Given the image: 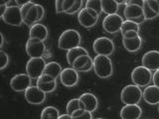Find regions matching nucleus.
<instances>
[{
    "label": "nucleus",
    "instance_id": "obj_1",
    "mask_svg": "<svg viewBox=\"0 0 159 119\" xmlns=\"http://www.w3.org/2000/svg\"><path fill=\"white\" fill-rule=\"evenodd\" d=\"M82 38L77 30L68 29L64 31L58 40V47L59 49L64 50V51H69V50L79 47L81 44Z\"/></svg>",
    "mask_w": 159,
    "mask_h": 119
},
{
    "label": "nucleus",
    "instance_id": "obj_2",
    "mask_svg": "<svg viewBox=\"0 0 159 119\" xmlns=\"http://www.w3.org/2000/svg\"><path fill=\"white\" fill-rule=\"evenodd\" d=\"M93 72L99 78H107L113 73L112 62L107 56L97 55L93 59Z\"/></svg>",
    "mask_w": 159,
    "mask_h": 119
},
{
    "label": "nucleus",
    "instance_id": "obj_3",
    "mask_svg": "<svg viewBox=\"0 0 159 119\" xmlns=\"http://www.w3.org/2000/svg\"><path fill=\"white\" fill-rule=\"evenodd\" d=\"M143 98V91L136 84H128L124 86L120 93V99L124 105L126 104H138Z\"/></svg>",
    "mask_w": 159,
    "mask_h": 119
},
{
    "label": "nucleus",
    "instance_id": "obj_4",
    "mask_svg": "<svg viewBox=\"0 0 159 119\" xmlns=\"http://www.w3.org/2000/svg\"><path fill=\"white\" fill-rule=\"evenodd\" d=\"M153 74L150 69L143 66L136 67L131 73V81L134 84L139 87L148 86V84L152 82Z\"/></svg>",
    "mask_w": 159,
    "mask_h": 119
},
{
    "label": "nucleus",
    "instance_id": "obj_5",
    "mask_svg": "<svg viewBox=\"0 0 159 119\" xmlns=\"http://www.w3.org/2000/svg\"><path fill=\"white\" fill-rule=\"evenodd\" d=\"M46 64L44 58H30L26 64V73L32 79H38L44 73Z\"/></svg>",
    "mask_w": 159,
    "mask_h": 119
},
{
    "label": "nucleus",
    "instance_id": "obj_6",
    "mask_svg": "<svg viewBox=\"0 0 159 119\" xmlns=\"http://www.w3.org/2000/svg\"><path fill=\"white\" fill-rule=\"evenodd\" d=\"M3 21L11 26L19 27L23 23V16L21 13V7L18 5H12V6H7L5 13L1 16Z\"/></svg>",
    "mask_w": 159,
    "mask_h": 119
},
{
    "label": "nucleus",
    "instance_id": "obj_7",
    "mask_svg": "<svg viewBox=\"0 0 159 119\" xmlns=\"http://www.w3.org/2000/svg\"><path fill=\"white\" fill-rule=\"evenodd\" d=\"M93 49L97 55L109 57L114 51V44L112 40L107 37H99L94 40Z\"/></svg>",
    "mask_w": 159,
    "mask_h": 119
},
{
    "label": "nucleus",
    "instance_id": "obj_8",
    "mask_svg": "<svg viewBox=\"0 0 159 119\" xmlns=\"http://www.w3.org/2000/svg\"><path fill=\"white\" fill-rule=\"evenodd\" d=\"M123 21L124 20H122L121 16L117 13L107 15L102 21V28L108 34L117 33L120 31Z\"/></svg>",
    "mask_w": 159,
    "mask_h": 119
},
{
    "label": "nucleus",
    "instance_id": "obj_9",
    "mask_svg": "<svg viewBox=\"0 0 159 119\" xmlns=\"http://www.w3.org/2000/svg\"><path fill=\"white\" fill-rule=\"evenodd\" d=\"M25 50L30 58H43L45 52H46V45L41 40L29 38Z\"/></svg>",
    "mask_w": 159,
    "mask_h": 119
},
{
    "label": "nucleus",
    "instance_id": "obj_10",
    "mask_svg": "<svg viewBox=\"0 0 159 119\" xmlns=\"http://www.w3.org/2000/svg\"><path fill=\"white\" fill-rule=\"evenodd\" d=\"M45 16V9L41 4L35 3V5L30 8L27 15L25 16L23 23L27 26H33L34 24L39 23Z\"/></svg>",
    "mask_w": 159,
    "mask_h": 119
},
{
    "label": "nucleus",
    "instance_id": "obj_11",
    "mask_svg": "<svg viewBox=\"0 0 159 119\" xmlns=\"http://www.w3.org/2000/svg\"><path fill=\"white\" fill-rule=\"evenodd\" d=\"M46 92H44L37 86H31L24 92V96L28 103L33 104V105H39L46 100Z\"/></svg>",
    "mask_w": 159,
    "mask_h": 119
},
{
    "label": "nucleus",
    "instance_id": "obj_12",
    "mask_svg": "<svg viewBox=\"0 0 159 119\" xmlns=\"http://www.w3.org/2000/svg\"><path fill=\"white\" fill-rule=\"evenodd\" d=\"M32 78L27 73H18L10 81V86L16 92H25L28 87L31 86Z\"/></svg>",
    "mask_w": 159,
    "mask_h": 119
},
{
    "label": "nucleus",
    "instance_id": "obj_13",
    "mask_svg": "<svg viewBox=\"0 0 159 119\" xmlns=\"http://www.w3.org/2000/svg\"><path fill=\"white\" fill-rule=\"evenodd\" d=\"M60 81H61L63 86L66 87L76 86L80 81L79 72L72 67L64 68L61 73V76H60Z\"/></svg>",
    "mask_w": 159,
    "mask_h": 119
},
{
    "label": "nucleus",
    "instance_id": "obj_14",
    "mask_svg": "<svg viewBox=\"0 0 159 119\" xmlns=\"http://www.w3.org/2000/svg\"><path fill=\"white\" fill-rule=\"evenodd\" d=\"M142 66L147 68L150 71H157L159 69V51H149L145 53L142 57Z\"/></svg>",
    "mask_w": 159,
    "mask_h": 119
},
{
    "label": "nucleus",
    "instance_id": "obj_15",
    "mask_svg": "<svg viewBox=\"0 0 159 119\" xmlns=\"http://www.w3.org/2000/svg\"><path fill=\"white\" fill-rule=\"evenodd\" d=\"M142 114V109L138 104H126L124 105L119 115L121 119H139Z\"/></svg>",
    "mask_w": 159,
    "mask_h": 119
},
{
    "label": "nucleus",
    "instance_id": "obj_16",
    "mask_svg": "<svg viewBox=\"0 0 159 119\" xmlns=\"http://www.w3.org/2000/svg\"><path fill=\"white\" fill-rule=\"evenodd\" d=\"M49 36L48 28L41 23L34 24L30 27L29 30V38L30 39H38L41 41H46Z\"/></svg>",
    "mask_w": 159,
    "mask_h": 119
},
{
    "label": "nucleus",
    "instance_id": "obj_17",
    "mask_svg": "<svg viewBox=\"0 0 159 119\" xmlns=\"http://www.w3.org/2000/svg\"><path fill=\"white\" fill-rule=\"evenodd\" d=\"M98 18L93 17V15L89 13L88 9L86 7L82 9L81 11L78 13V21L80 25H82L83 27L87 29L93 28V26H96L98 23Z\"/></svg>",
    "mask_w": 159,
    "mask_h": 119
},
{
    "label": "nucleus",
    "instance_id": "obj_18",
    "mask_svg": "<svg viewBox=\"0 0 159 119\" xmlns=\"http://www.w3.org/2000/svg\"><path fill=\"white\" fill-rule=\"evenodd\" d=\"M143 99L150 105L159 104V87L156 86H148L143 90Z\"/></svg>",
    "mask_w": 159,
    "mask_h": 119
},
{
    "label": "nucleus",
    "instance_id": "obj_19",
    "mask_svg": "<svg viewBox=\"0 0 159 119\" xmlns=\"http://www.w3.org/2000/svg\"><path fill=\"white\" fill-rule=\"evenodd\" d=\"M81 100L83 101V103L84 104V109L89 112H93L96 111L98 109V97L94 95V94L91 93V92H86V93H83L81 96Z\"/></svg>",
    "mask_w": 159,
    "mask_h": 119
},
{
    "label": "nucleus",
    "instance_id": "obj_20",
    "mask_svg": "<svg viewBox=\"0 0 159 119\" xmlns=\"http://www.w3.org/2000/svg\"><path fill=\"white\" fill-rule=\"evenodd\" d=\"M125 20H132L143 16V8L135 4H125L123 10Z\"/></svg>",
    "mask_w": 159,
    "mask_h": 119
},
{
    "label": "nucleus",
    "instance_id": "obj_21",
    "mask_svg": "<svg viewBox=\"0 0 159 119\" xmlns=\"http://www.w3.org/2000/svg\"><path fill=\"white\" fill-rule=\"evenodd\" d=\"M122 44H123V47L125 48L127 52L135 53L141 48L142 39L140 36H138L136 38H132V39L122 38Z\"/></svg>",
    "mask_w": 159,
    "mask_h": 119
},
{
    "label": "nucleus",
    "instance_id": "obj_22",
    "mask_svg": "<svg viewBox=\"0 0 159 119\" xmlns=\"http://www.w3.org/2000/svg\"><path fill=\"white\" fill-rule=\"evenodd\" d=\"M63 71V68L61 67V64L57 62H50L46 64V68L44 69V73L51 76L55 79H57L61 76V73Z\"/></svg>",
    "mask_w": 159,
    "mask_h": 119
},
{
    "label": "nucleus",
    "instance_id": "obj_23",
    "mask_svg": "<svg viewBox=\"0 0 159 119\" xmlns=\"http://www.w3.org/2000/svg\"><path fill=\"white\" fill-rule=\"evenodd\" d=\"M82 55H89V52L86 49L81 47V46L69 50V51H67V56H66L68 64L72 67L73 63L75 62V60H76L77 58H79L80 56H82Z\"/></svg>",
    "mask_w": 159,
    "mask_h": 119
},
{
    "label": "nucleus",
    "instance_id": "obj_24",
    "mask_svg": "<svg viewBox=\"0 0 159 119\" xmlns=\"http://www.w3.org/2000/svg\"><path fill=\"white\" fill-rule=\"evenodd\" d=\"M102 6L103 13H106L107 15H111L117 13L119 4L116 0H102Z\"/></svg>",
    "mask_w": 159,
    "mask_h": 119
},
{
    "label": "nucleus",
    "instance_id": "obj_25",
    "mask_svg": "<svg viewBox=\"0 0 159 119\" xmlns=\"http://www.w3.org/2000/svg\"><path fill=\"white\" fill-rule=\"evenodd\" d=\"M93 59L91 58L89 54V55H82V56H80L79 58H77L76 60H75L72 68H74L76 71L80 72V69L83 68L84 67H86L87 64L93 63Z\"/></svg>",
    "mask_w": 159,
    "mask_h": 119
},
{
    "label": "nucleus",
    "instance_id": "obj_26",
    "mask_svg": "<svg viewBox=\"0 0 159 119\" xmlns=\"http://www.w3.org/2000/svg\"><path fill=\"white\" fill-rule=\"evenodd\" d=\"M60 115L61 114H60L58 108L55 106H47L42 110L40 119H59Z\"/></svg>",
    "mask_w": 159,
    "mask_h": 119
},
{
    "label": "nucleus",
    "instance_id": "obj_27",
    "mask_svg": "<svg viewBox=\"0 0 159 119\" xmlns=\"http://www.w3.org/2000/svg\"><path fill=\"white\" fill-rule=\"evenodd\" d=\"M79 109H84V104L81 100V98L71 99V100L68 102L67 107H66L67 113L70 114V115H72L75 111L79 110Z\"/></svg>",
    "mask_w": 159,
    "mask_h": 119
},
{
    "label": "nucleus",
    "instance_id": "obj_28",
    "mask_svg": "<svg viewBox=\"0 0 159 119\" xmlns=\"http://www.w3.org/2000/svg\"><path fill=\"white\" fill-rule=\"evenodd\" d=\"M139 29H140L139 28V24L131 21V20H124L123 23H122L121 29H120V33H121V35H124L128 31L139 32Z\"/></svg>",
    "mask_w": 159,
    "mask_h": 119
},
{
    "label": "nucleus",
    "instance_id": "obj_29",
    "mask_svg": "<svg viewBox=\"0 0 159 119\" xmlns=\"http://www.w3.org/2000/svg\"><path fill=\"white\" fill-rule=\"evenodd\" d=\"M36 86L42 89L44 92L46 93H51L55 89L57 88V81H52V82H37Z\"/></svg>",
    "mask_w": 159,
    "mask_h": 119
},
{
    "label": "nucleus",
    "instance_id": "obj_30",
    "mask_svg": "<svg viewBox=\"0 0 159 119\" xmlns=\"http://www.w3.org/2000/svg\"><path fill=\"white\" fill-rule=\"evenodd\" d=\"M86 8L93 9L98 15H101V13L102 12V0H88L86 2Z\"/></svg>",
    "mask_w": 159,
    "mask_h": 119
},
{
    "label": "nucleus",
    "instance_id": "obj_31",
    "mask_svg": "<svg viewBox=\"0 0 159 119\" xmlns=\"http://www.w3.org/2000/svg\"><path fill=\"white\" fill-rule=\"evenodd\" d=\"M143 15L146 20H152L154 18H156L159 15V13L154 11V10L149 6L148 2L145 0V3H144V6H143Z\"/></svg>",
    "mask_w": 159,
    "mask_h": 119
},
{
    "label": "nucleus",
    "instance_id": "obj_32",
    "mask_svg": "<svg viewBox=\"0 0 159 119\" xmlns=\"http://www.w3.org/2000/svg\"><path fill=\"white\" fill-rule=\"evenodd\" d=\"M71 116L73 119H93L92 112L86 110V109H79V110L75 111Z\"/></svg>",
    "mask_w": 159,
    "mask_h": 119
},
{
    "label": "nucleus",
    "instance_id": "obj_33",
    "mask_svg": "<svg viewBox=\"0 0 159 119\" xmlns=\"http://www.w3.org/2000/svg\"><path fill=\"white\" fill-rule=\"evenodd\" d=\"M83 7V0H76L74 6L69 10V11L66 12V14H75V13H79L82 10Z\"/></svg>",
    "mask_w": 159,
    "mask_h": 119
},
{
    "label": "nucleus",
    "instance_id": "obj_34",
    "mask_svg": "<svg viewBox=\"0 0 159 119\" xmlns=\"http://www.w3.org/2000/svg\"><path fill=\"white\" fill-rule=\"evenodd\" d=\"M0 61H1L0 69H4L9 64V56L4 51H0Z\"/></svg>",
    "mask_w": 159,
    "mask_h": 119
},
{
    "label": "nucleus",
    "instance_id": "obj_35",
    "mask_svg": "<svg viewBox=\"0 0 159 119\" xmlns=\"http://www.w3.org/2000/svg\"><path fill=\"white\" fill-rule=\"evenodd\" d=\"M75 2H76V0H65L63 3V7H62L63 13H66L67 11H69V10L74 6Z\"/></svg>",
    "mask_w": 159,
    "mask_h": 119
},
{
    "label": "nucleus",
    "instance_id": "obj_36",
    "mask_svg": "<svg viewBox=\"0 0 159 119\" xmlns=\"http://www.w3.org/2000/svg\"><path fill=\"white\" fill-rule=\"evenodd\" d=\"M33 5H35L34 2H30V3H27V4L23 5V6L21 7V13H22V16H23V20H24L25 16L27 15L28 11L30 10V8H31Z\"/></svg>",
    "mask_w": 159,
    "mask_h": 119
},
{
    "label": "nucleus",
    "instance_id": "obj_37",
    "mask_svg": "<svg viewBox=\"0 0 159 119\" xmlns=\"http://www.w3.org/2000/svg\"><path fill=\"white\" fill-rule=\"evenodd\" d=\"M52 81H57V79H55L51 76H48V74L43 73L42 76L37 79V82H52Z\"/></svg>",
    "mask_w": 159,
    "mask_h": 119
},
{
    "label": "nucleus",
    "instance_id": "obj_38",
    "mask_svg": "<svg viewBox=\"0 0 159 119\" xmlns=\"http://www.w3.org/2000/svg\"><path fill=\"white\" fill-rule=\"evenodd\" d=\"M65 0H55V8L57 13H63V3Z\"/></svg>",
    "mask_w": 159,
    "mask_h": 119
},
{
    "label": "nucleus",
    "instance_id": "obj_39",
    "mask_svg": "<svg viewBox=\"0 0 159 119\" xmlns=\"http://www.w3.org/2000/svg\"><path fill=\"white\" fill-rule=\"evenodd\" d=\"M139 36V32L136 31H128L124 35H122V38H126V39H132V38H136Z\"/></svg>",
    "mask_w": 159,
    "mask_h": 119
},
{
    "label": "nucleus",
    "instance_id": "obj_40",
    "mask_svg": "<svg viewBox=\"0 0 159 119\" xmlns=\"http://www.w3.org/2000/svg\"><path fill=\"white\" fill-rule=\"evenodd\" d=\"M146 1L148 2L149 6H150L154 11L159 13V4L156 1H154V0H146Z\"/></svg>",
    "mask_w": 159,
    "mask_h": 119
},
{
    "label": "nucleus",
    "instance_id": "obj_41",
    "mask_svg": "<svg viewBox=\"0 0 159 119\" xmlns=\"http://www.w3.org/2000/svg\"><path fill=\"white\" fill-rule=\"evenodd\" d=\"M152 82L154 86H156L157 87H159V69L154 72L153 73V77H152Z\"/></svg>",
    "mask_w": 159,
    "mask_h": 119
},
{
    "label": "nucleus",
    "instance_id": "obj_42",
    "mask_svg": "<svg viewBox=\"0 0 159 119\" xmlns=\"http://www.w3.org/2000/svg\"><path fill=\"white\" fill-rule=\"evenodd\" d=\"M144 3H145V0H128L126 4H135L143 8Z\"/></svg>",
    "mask_w": 159,
    "mask_h": 119
},
{
    "label": "nucleus",
    "instance_id": "obj_43",
    "mask_svg": "<svg viewBox=\"0 0 159 119\" xmlns=\"http://www.w3.org/2000/svg\"><path fill=\"white\" fill-rule=\"evenodd\" d=\"M16 5H18L19 7H22L23 5L27 4V3H30V2H33L32 0H14Z\"/></svg>",
    "mask_w": 159,
    "mask_h": 119
},
{
    "label": "nucleus",
    "instance_id": "obj_44",
    "mask_svg": "<svg viewBox=\"0 0 159 119\" xmlns=\"http://www.w3.org/2000/svg\"><path fill=\"white\" fill-rule=\"evenodd\" d=\"M7 9V5H4V4H0V16H2V15L5 13Z\"/></svg>",
    "mask_w": 159,
    "mask_h": 119
},
{
    "label": "nucleus",
    "instance_id": "obj_45",
    "mask_svg": "<svg viewBox=\"0 0 159 119\" xmlns=\"http://www.w3.org/2000/svg\"><path fill=\"white\" fill-rule=\"evenodd\" d=\"M59 119H73V117L70 115V114L66 113V114H62V115H60Z\"/></svg>",
    "mask_w": 159,
    "mask_h": 119
},
{
    "label": "nucleus",
    "instance_id": "obj_46",
    "mask_svg": "<svg viewBox=\"0 0 159 119\" xmlns=\"http://www.w3.org/2000/svg\"><path fill=\"white\" fill-rule=\"evenodd\" d=\"M118 4H126L128 0H116Z\"/></svg>",
    "mask_w": 159,
    "mask_h": 119
},
{
    "label": "nucleus",
    "instance_id": "obj_47",
    "mask_svg": "<svg viewBox=\"0 0 159 119\" xmlns=\"http://www.w3.org/2000/svg\"><path fill=\"white\" fill-rule=\"evenodd\" d=\"M0 38H1V44H0V47H3V45H4V36H3V34H0Z\"/></svg>",
    "mask_w": 159,
    "mask_h": 119
},
{
    "label": "nucleus",
    "instance_id": "obj_48",
    "mask_svg": "<svg viewBox=\"0 0 159 119\" xmlns=\"http://www.w3.org/2000/svg\"><path fill=\"white\" fill-rule=\"evenodd\" d=\"M11 0H1V4H4V5H7L8 3H10Z\"/></svg>",
    "mask_w": 159,
    "mask_h": 119
},
{
    "label": "nucleus",
    "instance_id": "obj_49",
    "mask_svg": "<svg viewBox=\"0 0 159 119\" xmlns=\"http://www.w3.org/2000/svg\"><path fill=\"white\" fill-rule=\"evenodd\" d=\"M154 1H156V2H157V3L159 4V0H154Z\"/></svg>",
    "mask_w": 159,
    "mask_h": 119
},
{
    "label": "nucleus",
    "instance_id": "obj_50",
    "mask_svg": "<svg viewBox=\"0 0 159 119\" xmlns=\"http://www.w3.org/2000/svg\"><path fill=\"white\" fill-rule=\"evenodd\" d=\"M96 119H104V118H101V117H99V118H96Z\"/></svg>",
    "mask_w": 159,
    "mask_h": 119
},
{
    "label": "nucleus",
    "instance_id": "obj_51",
    "mask_svg": "<svg viewBox=\"0 0 159 119\" xmlns=\"http://www.w3.org/2000/svg\"><path fill=\"white\" fill-rule=\"evenodd\" d=\"M158 112H159V106H158Z\"/></svg>",
    "mask_w": 159,
    "mask_h": 119
},
{
    "label": "nucleus",
    "instance_id": "obj_52",
    "mask_svg": "<svg viewBox=\"0 0 159 119\" xmlns=\"http://www.w3.org/2000/svg\"><path fill=\"white\" fill-rule=\"evenodd\" d=\"M86 1H88V0H86Z\"/></svg>",
    "mask_w": 159,
    "mask_h": 119
}]
</instances>
